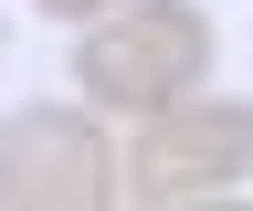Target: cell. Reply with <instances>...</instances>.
Listing matches in <instances>:
<instances>
[{"label": "cell", "instance_id": "6da1fadb", "mask_svg": "<svg viewBox=\"0 0 253 211\" xmlns=\"http://www.w3.org/2000/svg\"><path fill=\"white\" fill-rule=\"evenodd\" d=\"M201 74H211V21L190 11V0H126V11H106L84 32V53H74V84L95 106H116V116L201 95Z\"/></svg>", "mask_w": 253, "mask_h": 211}, {"label": "cell", "instance_id": "7a4b0ae2", "mask_svg": "<svg viewBox=\"0 0 253 211\" xmlns=\"http://www.w3.org/2000/svg\"><path fill=\"white\" fill-rule=\"evenodd\" d=\"M243 169H253V106H232V95H169L126 137V190L158 201V211L232 190Z\"/></svg>", "mask_w": 253, "mask_h": 211}, {"label": "cell", "instance_id": "3957f363", "mask_svg": "<svg viewBox=\"0 0 253 211\" xmlns=\"http://www.w3.org/2000/svg\"><path fill=\"white\" fill-rule=\"evenodd\" d=\"M0 201L11 211H106L116 201V137L84 106H21L0 127Z\"/></svg>", "mask_w": 253, "mask_h": 211}, {"label": "cell", "instance_id": "277c9868", "mask_svg": "<svg viewBox=\"0 0 253 211\" xmlns=\"http://www.w3.org/2000/svg\"><path fill=\"white\" fill-rule=\"evenodd\" d=\"M106 11H126V0H42V21H106Z\"/></svg>", "mask_w": 253, "mask_h": 211}, {"label": "cell", "instance_id": "5b68a950", "mask_svg": "<svg viewBox=\"0 0 253 211\" xmlns=\"http://www.w3.org/2000/svg\"><path fill=\"white\" fill-rule=\"evenodd\" d=\"M0 42H11V21H0Z\"/></svg>", "mask_w": 253, "mask_h": 211}]
</instances>
